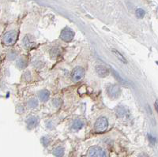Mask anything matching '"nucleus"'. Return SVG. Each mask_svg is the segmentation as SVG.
<instances>
[{
	"label": "nucleus",
	"mask_w": 158,
	"mask_h": 157,
	"mask_svg": "<svg viewBox=\"0 0 158 157\" xmlns=\"http://www.w3.org/2000/svg\"><path fill=\"white\" fill-rule=\"evenodd\" d=\"M18 34L16 31L13 30L6 32V33L2 36V43L6 46H10V45L15 44L17 41Z\"/></svg>",
	"instance_id": "1"
},
{
	"label": "nucleus",
	"mask_w": 158,
	"mask_h": 157,
	"mask_svg": "<svg viewBox=\"0 0 158 157\" xmlns=\"http://www.w3.org/2000/svg\"><path fill=\"white\" fill-rule=\"evenodd\" d=\"M88 157H109L105 150L98 146L91 147L89 149Z\"/></svg>",
	"instance_id": "2"
},
{
	"label": "nucleus",
	"mask_w": 158,
	"mask_h": 157,
	"mask_svg": "<svg viewBox=\"0 0 158 157\" xmlns=\"http://www.w3.org/2000/svg\"><path fill=\"white\" fill-rule=\"evenodd\" d=\"M108 119L105 117H100L95 123V130L97 132H104L108 128Z\"/></svg>",
	"instance_id": "3"
},
{
	"label": "nucleus",
	"mask_w": 158,
	"mask_h": 157,
	"mask_svg": "<svg viewBox=\"0 0 158 157\" xmlns=\"http://www.w3.org/2000/svg\"><path fill=\"white\" fill-rule=\"evenodd\" d=\"M74 36V31L72 30L70 28H65L61 32L60 38L65 42H70L71 41Z\"/></svg>",
	"instance_id": "4"
},
{
	"label": "nucleus",
	"mask_w": 158,
	"mask_h": 157,
	"mask_svg": "<svg viewBox=\"0 0 158 157\" xmlns=\"http://www.w3.org/2000/svg\"><path fill=\"white\" fill-rule=\"evenodd\" d=\"M85 76V70L83 68L77 66V67L74 68V70L72 72V80L77 82L79 81H81V79L84 77Z\"/></svg>",
	"instance_id": "5"
},
{
	"label": "nucleus",
	"mask_w": 158,
	"mask_h": 157,
	"mask_svg": "<svg viewBox=\"0 0 158 157\" xmlns=\"http://www.w3.org/2000/svg\"><path fill=\"white\" fill-rule=\"evenodd\" d=\"M108 94L112 99L118 98L119 97V95H120V89L116 85H110L108 88Z\"/></svg>",
	"instance_id": "6"
},
{
	"label": "nucleus",
	"mask_w": 158,
	"mask_h": 157,
	"mask_svg": "<svg viewBox=\"0 0 158 157\" xmlns=\"http://www.w3.org/2000/svg\"><path fill=\"white\" fill-rule=\"evenodd\" d=\"M96 71L101 77H107L109 73V70H108V68H106L104 66H102V65H98V66H96Z\"/></svg>",
	"instance_id": "7"
},
{
	"label": "nucleus",
	"mask_w": 158,
	"mask_h": 157,
	"mask_svg": "<svg viewBox=\"0 0 158 157\" xmlns=\"http://www.w3.org/2000/svg\"><path fill=\"white\" fill-rule=\"evenodd\" d=\"M26 122H27L28 127L30 129H32V128H34V127L37 125L38 119L36 118V117H33V116H32V117H30V118H28L27 121Z\"/></svg>",
	"instance_id": "8"
},
{
	"label": "nucleus",
	"mask_w": 158,
	"mask_h": 157,
	"mask_svg": "<svg viewBox=\"0 0 158 157\" xmlns=\"http://www.w3.org/2000/svg\"><path fill=\"white\" fill-rule=\"evenodd\" d=\"M49 96H50V93H49V92L48 90H42L39 93L40 99L43 102L48 101L49 99Z\"/></svg>",
	"instance_id": "9"
},
{
	"label": "nucleus",
	"mask_w": 158,
	"mask_h": 157,
	"mask_svg": "<svg viewBox=\"0 0 158 157\" xmlns=\"http://www.w3.org/2000/svg\"><path fill=\"white\" fill-rule=\"evenodd\" d=\"M26 66H27V61H26V59H24L23 57L19 58L18 59V61H17V66L19 69H24Z\"/></svg>",
	"instance_id": "10"
},
{
	"label": "nucleus",
	"mask_w": 158,
	"mask_h": 157,
	"mask_svg": "<svg viewBox=\"0 0 158 157\" xmlns=\"http://www.w3.org/2000/svg\"><path fill=\"white\" fill-rule=\"evenodd\" d=\"M64 148H62V147H59V148H56V149L54 150L53 154H54V155H56V157H62L64 155Z\"/></svg>",
	"instance_id": "11"
},
{
	"label": "nucleus",
	"mask_w": 158,
	"mask_h": 157,
	"mask_svg": "<svg viewBox=\"0 0 158 157\" xmlns=\"http://www.w3.org/2000/svg\"><path fill=\"white\" fill-rule=\"evenodd\" d=\"M23 43L24 45H25V48H32V47L34 46V43H33L28 36L25 37V39H24L23 40Z\"/></svg>",
	"instance_id": "12"
},
{
	"label": "nucleus",
	"mask_w": 158,
	"mask_h": 157,
	"mask_svg": "<svg viewBox=\"0 0 158 157\" xmlns=\"http://www.w3.org/2000/svg\"><path fill=\"white\" fill-rule=\"evenodd\" d=\"M83 125H84V123H83L82 121H81V120H76V121H74L73 125H72V127L74 130H79V129L82 128Z\"/></svg>",
	"instance_id": "13"
},
{
	"label": "nucleus",
	"mask_w": 158,
	"mask_h": 157,
	"mask_svg": "<svg viewBox=\"0 0 158 157\" xmlns=\"http://www.w3.org/2000/svg\"><path fill=\"white\" fill-rule=\"evenodd\" d=\"M112 52H113V53L115 54V56H116V57L118 58V59H119V60L122 61L123 63H127V60H126V59H125V58L123 57V55H121V54L119 53V52H118V51L115 50V49H112Z\"/></svg>",
	"instance_id": "14"
},
{
	"label": "nucleus",
	"mask_w": 158,
	"mask_h": 157,
	"mask_svg": "<svg viewBox=\"0 0 158 157\" xmlns=\"http://www.w3.org/2000/svg\"><path fill=\"white\" fill-rule=\"evenodd\" d=\"M28 104H29V106L30 108H35V107H37V105H38L37 100H35V99H32V100H29V103H28Z\"/></svg>",
	"instance_id": "15"
},
{
	"label": "nucleus",
	"mask_w": 158,
	"mask_h": 157,
	"mask_svg": "<svg viewBox=\"0 0 158 157\" xmlns=\"http://www.w3.org/2000/svg\"><path fill=\"white\" fill-rule=\"evenodd\" d=\"M145 14H146V13H145V11H144V10L142 9H138L136 10V15L137 17H138V18H144V16H145Z\"/></svg>",
	"instance_id": "16"
},
{
	"label": "nucleus",
	"mask_w": 158,
	"mask_h": 157,
	"mask_svg": "<svg viewBox=\"0 0 158 157\" xmlns=\"http://www.w3.org/2000/svg\"><path fill=\"white\" fill-rule=\"evenodd\" d=\"M53 104H54V105L56 106V107H59V106L61 104V100H59V99H55V100H53Z\"/></svg>",
	"instance_id": "17"
},
{
	"label": "nucleus",
	"mask_w": 158,
	"mask_h": 157,
	"mask_svg": "<svg viewBox=\"0 0 158 157\" xmlns=\"http://www.w3.org/2000/svg\"><path fill=\"white\" fill-rule=\"evenodd\" d=\"M48 143H49V140L47 138H42V144H43L44 146H47V145H48Z\"/></svg>",
	"instance_id": "18"
},
{
	"label": "nucleus",
	"mask_w": 158,
	"mask_h": 157,
	"mask_svg": "<svg viewBox=\"0 0 158 157\" xmlns=\"http://www.w3.org/2000/svg\"><path fill=\"white\" fill-rule=\"evenodd\" d=\"M155 108H156V111H157V113H158V100H156V102H155Z\"/></svg>",
	"instance_id": "19"
},
{
	"label": "nucleus",
	"mask_w": 158,
	"mask_h": 157,
	"mask_svg": "<svg viewBox=\"0 0 158 157\" xmlns=\"http://www.w3.org/2000/svg\"><path fill=\"white\" fill-rule=\"evenodd\" d=\"M138 157H149V156H148V155H146V154L142 153V154H140V155H139V156H138Z\"/></svg>",
	"instance_id": "20"
},
{
	"label": "nucleus",
	"mask_w": 158,
	"mask_h": 157,
	"mask_svg": "<svg viewBox=\"0 0 158 157\" xmlns=\"http://www.w3.org/2000/svg\"><path fill=\"white\" fill-rule=\"evenodd\" d=\"M156 64H157V65H158V62H156Z\"/></svg>",
	"instance_id": "21"
}]
</instances>
